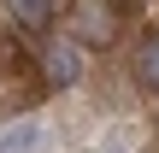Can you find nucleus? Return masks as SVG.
<instances>
[{
    "mask_svg": "<svg viewBox=\"0 0 159 153\" xmlns=\"http://www.w3.org/2000/svg\"><path fill=\"white\" fill-rule=\"evenodd\" d=\"M35 142H41V124H30V118H24V124H12V130L0 136V153H30Z\"/></svg>",
    "mask_w": 159,
    "mask_h": 153,
    "instance_id": "nucleus-5",
    "label": "nucleus"
},
{
    "mask_svg": "<svg viewBox=\"0 0 159 153\" xmlns=\"http://www.w3.org/2000/svg\"><path fill=\"white\" fill-rule=\"evenodd\" d=\"M41 77H47L53 88H71V83L83 77V53H77V41H47V53H41Z\"/></svg>",
    "mask_w": 159,
    "mask_h": 153,
    "instance_id": "nucleus-2",
    "label": "nucleus"
},
{
    "mask_svg": "<svg viewBox=\"0 0 159 153\" xmlns=\"http://www.w3.org/2000/svg\"><path fill=\"white\" fill-rule=\"evenodd\" d=\"M136 77H142L148 88H159V29H148L142 47H136Z\"/></svg>",
    "mask_w": 159,
    "mask_h": 153,
    "instance_id": "nucleus-3",
    "label": "nucleus"
},
{
    "mask_svg": "<svg viewBox=\"0 0 159 153\" xmlns=\"http://www.w3.org/2000/svg\"><path fill=\"white\" fill-rule=\"evenodd\" d=\"M6 6H12V18H18L24 29H41V24L53 18V6H59V0H6Z\"/></svg>",
    "mask_w": 159,
    "mask_h": 153,
    "instance_id": "nucleus-4",
    "label": "nucleus"
},
{
    "mask_svg": "<svg viewBox=\"0 0 159 153\" xmlns=\"http://www.w3.org/2000/svg\"><path fill=\"white\" fill-rule=\"evenodd\" d=\"M106 153H118V147H106Z\"/></svg>",
    "mask_w": 159,
    "mask_h": 153,
    "instance_id": "nucleus-6",
    "label": "nucleus"
},
{
    "mask_svg": "<svg viewBox=\"0 0 159 153\" xmlns=\"http://www.w3.org/2000/svg\"><path fill=\"white\" fill-rule=\"evenodd\" d=\"M130 12H136V0H83V12H77V35H83V41H106L112 24L130 18Z\"/></svg>",
    "mask_w": 159,
    "mask_h": 153,
    "instance_id": "nucleus-1",
    "label": "nucleus"
}]
</instances>
